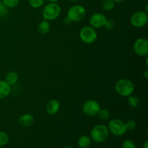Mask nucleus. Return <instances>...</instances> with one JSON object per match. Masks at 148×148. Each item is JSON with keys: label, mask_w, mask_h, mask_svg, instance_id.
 <instances>
[{"label": "nucleus", "mask_w": 148, "mask_h": 148, "mask_svg": "<svg viewBox=\"0 0 148 148\" xmlns=\"http://www.w3.org/2000/svg\"><path fill=\"white\" fill-rule=\"evenodd\" d=\"M108 127L104 124H97L90 131V139L96 143H102L108 139L109 136Z\"/></svg>", "instance_id": "f257e3e1"}, {"label": "nucleus", "mask_w": 148, "mask_h": 148, "mask_svg": "<svg viewBox=\"0 0 148 148\" xmlns=\"http://www.w3.org/2000/svg\"><path fill=\"white\" fill-rule=\"evenodd\" d=\"M115 90L121 96L129 97L134 92V85L130 79L123 78L116 82L115 85Z\"/></svg>", "instance_id": "f03ea898"}, {"label": "nucleus", "mask_w": 148, "mask_h": 148, "mask_svg": "<svg viewBox=\"0 0 148 148\" xmlns=\"http://www.w3.org/2000/svg\"><path fill=\"white\" fill-rule=\"evenodd\" d=\"M61 11L60 6L57 3H49L44 7L42 14L45 20L51 21L57 19L60 15Z\"/></svg>", "instance_id": "7ed1b4c3"}, {"label": "nucleus", "mask_w": 148, "mask_h": 148, "mask_svg": "<svg viewBox=\"0 0 148 148\" xmlns=\"http://www.w3.org/2000/svg\"><path fill=\"white\" fill-rule=\"evenodd\" d=\"M86 14L85 7L79 4H75L72 6L67 11L66 17L73 23H77L82 20Z\"/></svg>", "instance_id": "20e7f679"}, {"label": "nucleus", "mask_w": 148, "mask_h": 148, "mask_svg": "<svg viewBox=\"0 0 148 148\" xmlns=\"http://www.w3.org/2000/svg\"><path fill=\"white\" fill-rule=\"evenodd\" d=\"M79 38L83 43L91 44L96 40L98 34L94 27L90 25L84 26L79 32Z\"/></svg>", "instance_id": "39448f33"}, {"label": "nucleus", "mask_w": 148, "mask_h": 148, "mask_svg": "<svg viewBox=\"0 0 148 148\" xmlns=\"http://www.w3.org/2000/svg\"><path fill=\"white\" fill-rule=\"evenodd\" d=\"M109 132L114 136H122L127 132L125 122L119 119H113L109 121L108 125Z\"/></svg>", "instance_id": "423d86ee"}, {"label": "nucleus", "mask_w": 148, "mask_h": 148, "mask_svg": "<svg viewBox=\"0 0 148 148\" xmlns=\"http://www.w3.org/2000/svg\"><path fill=\"white\" fill-rule=\"evenodd\" d=\"M130 21L134 27H137V28L144 27L148 21L147 13L144 11L136 12L132 15Z\"/></svg>", "instance_id": "0eeeda50"}, {"label": "nucleus", "mask_w": 148, "mask_h": 148, "mask_svg": "<svg viewBox=\"0 0 148 148\" xmlns=\"http://www.w3.org/2000/svg\"><path fill=\"white\" fill-rule=\"evenodd\" d=\"M101 109L100 104L95 100H89L83 104L82 111L85 115L88 116H95L98 115Z\"/></svg>", "instance_id": "6e6552de"}, {"label": "nucleus", "mask_w": 148, "mask_h": 148, "mask_svg": "<svg viewBox=\"0 0 148 148\" xmlns=\"http://www.w3.org/2000/svg\"><path fill=\"white\" fill-rule=\"evenodd\" d=\"M107 21H108V19L106 18L105 14L100 12L94 13L89 19L90 25L95 29H99L105 27Z\"/></svg>", "instance_id": "1a4fd4ad"}, {"label": "nucleus", "mask_w": 148, "mask_h": 148, "mask_svg": "<svg viewBox=\"0 0 148 148\" xmlns=\"http://www.w3.org/2000/svg\"><path fill=\"white\" fill-rule=\"evenodd\" d=\"M134 51L138 56H146L148 54V41L145 38L137 39L134 43Z\"/></svg>", "instance_id": "9d476101"}, {"label": "nucleus", "mask_w": 148, "mask_h": 148, "mask_svg": "<svg viewBox=\"0 0 148 148\" xmlns=\"http://www.w3.org/2000/svg\"><path fill=\"white\" fill-rule=\"evenodd\" d=\"M60 108V103L58 100L52 99L47 103L46 106V111L49 115H55L57 114Z\"/></svg>", "instance_id": "9b49d317"}, {"label": "nucleus", "mask_w": 148, "mask_h": 148, "mask_svg": "<svg viewBox=\"0 0 148 148\" xmlns=\"http://www.w3.org/2000/svg\"><path fill=\"white\" fill-rule=\"evenodd\" d=\"M19 124L24 127H29L34 122V117L30 114H24L19 118Z\"/></svg>", "instance_id": "f8f14e48"}, {"label": "nucleus", "mask_w": 148, "mask_h": 148, "mask_svg": "<svg viewBox=\"0 0 148 148\" xmlns=\"http://www.w3.org/2000/svg\"><path fill=\"white\" fill-rule=\"evenodd\" d=\"M11 92V86L4 80H0V99L6 98Z\"/></svg>", "instance_id": "ddd939ff"}, {"label": "nucleus", "mask_w": 148, "mask_h": 148, "mask_svg": "<svg viewBox=\"0 0 148 148\" xmlns=\"http://www.w3.org/2000/svg\"><path fill=\"white\" fill-rule=\"evenodd\" d=\"M50 29L51 25L49 22L48 20H44L39 23L37 30L40 35H46L50 31Z\"/></svg>", "instance_id": "4468645a"}, {"label": "nucleus", "mask_w": 148, "mask_h": 148, "mask_svg": "<svg viewBox=\"0 0 148 148\" xmlns=\"http://www.w3.org/2000/svg\"><path fill=\"white\" fill-rule=\"evenodd\" d=\"M18 75L15 72H10L6 75L5 76V82L8 84L9 85H14L18 81Z\"/></svg>", "instance_id": "2eb2a0df"}, {"label": "nucleus", "mask_w": 148, "mask_h": 148, "mask_svg": "<svg viewBox=\"0 0 148 148\" xmlns=\"http://www.w3.org/2000/svg\"><path fill=\"white\" fill-rule=\"evenodd\" d=\"M77 144L80 148H88L91 145V139L88 135H82L78 139Z\"/></svg>", "instance_id": "dca6fc26"}, {"label": "nucleus", "mask_w": 148, "mask_h": 148, "mask_svg": "<svg viewBox=\"0 0 148 148\" xmlns=\"http://www.w3.org/2000/svg\"><path fill=\"white\" fill-rule=\"evenodd\" d=\"M127 102H128L129 106H131L132 108H137L140 105V99L138 98V97L135 96V95H131L130 96H129Z\"/></svg>", "instance_id": "f3484780"}, {"label": "nucleus", "mask_w": 148, "mask_h": 148, "mask_svg": "<svg viewBox=\"0 0 148 148\" xmlns=\"http://www.w3.org/2000/svg\"><path fill=\"white\" fill-rule=\"evenodd\" d=\"M115 4L113 0H104L102 3V7L106 11H111L115 7Z\"/></svg>", "instance_id": "a211bd4d"}, {"label": "nucleus", "mask_w": 148, "mask_h": 148, "mask_svg": "<svg viewBox=\"0 0 148 148\" xmlns=\"http://www.w3.org/2000/svg\"><path fill=\"white\" fill-rule=\"evenodd\" d=\"M10 141V136L7 132L0 131V147L6 145Z\"/></svg>", "instance_id": "6ab92c4d"}, {"label": "nucleus", "mask_w": 148, "mask_h": 148, "mask_svg": "<svg viewBox=\"0 0 148 148\" xmlns=\"http://www.w3.org/2000/svg\"><path fill=\"white\" fill-rule=\"evenodd\" d=\"M1 2L7 8H14L19 4L20 0H1Z\"/></svg>", "instance_id": "aec40b11"}, {"label": "nucleus", "mask_w": 148, "mask_h": 148, "mask_svg": "<svg viewBox=\"0 0 148 148\" xmlns=\"http://www.w3.org/2000/svg\"><path fill=\"white\" fill-rule=\"evenodd\" d=\"M45 1H46V0H28V3L30 7L35 9L40 8L44 4Z\"/></svg>", "instance_id": "412c9836"}, {"label": "nucleus", "mask_w": 148, "mask_h": 148, "mask_svg": "<svg viewBox=\"0 0 148 148\" xmlns=\"http://www.w3.org/2000/svg\"><path fill=\"white\" fill-rule=\"evenodd\" d=\"M98 116L102 120H107L110 117V113L109 111L105 108H101L98 114Z\"/></svg>", "instance_id": "4be33fe9"}, {"label": "nucleus", "mask_w": 148, "mask_h": 148, "mask_svg": "<svg viewBox=\"0 0 148 148\" xmlns=\"http://www.w3.org/2000/svg\"><path fill=\"white\" fill-rule=\"evenodd\" d=\"M126 128L128 130H134L137 127V122L134 120H129L125 123Z\"/></svg>", "instance_id": "5701e85b"}, {"label": "nucleus", "mask_w": 148, "mask_h": 148, "mask_svg": "<svg viewBox=\"0 0 148 148\" xmlns=\"http://www.w3.org/2000/svg\"><path fill=\"white\" fill-rule=\"evenodd\" d=\"M122 148H136V145L132 140H126L123 142Z\"/></svg>", "instance_id": "b1692460"}, {"label": "nucleus", "mask_w": 148, "mask_h": 148, "mask_svg": "<svg viewBox=\"0 0 148 148\" xmlns=\"http://www.w3.org/2000/svg\"><path fill=\"white\" fill-rule=\"evenodd\" d=\"M8 13V8L0 1V17H3L6 16Z\"/></svg>", "instance_id": "393cba45"}, {"label": "nucleus", "mask_w": 148, "mask_h": 148, "mask_svg": "<svg viewBox=\"0 0 148 148\" xmlns=\"http://www.w3.org/2000/svg\"><path fill=\"white\" fill-rule=\"evenodd\" d=\"M64 24H66V25H69L71 23H72V22H71L70 20L67 18V17H65L64 20Z\"/></svg>", "instance_id": "a878e982"}, {"label": "nucleus", "mask_w": 148, "mask_h": 148, "mask_svg": "<svg viewBox=\"0 0 148 148\" xmlns=\"http://www.w3.org/2000/svg\"><path fill=\"white\" fill-rule=\"evenodd\" d=\"M143 76H144V77L145 78V79H147L148 78V70L147 69H146V70L143 72Z\"/></svg>", "instance_id": "bb28decb"}, {"label": "nucleus", "mask_w": 148, "mask_h": 148, "mask_svg": "<svg viewBox=\"0 0 148 148\" xmlns=\"http://www.w3.org/2000/svg\"><path fill=\"white\" fill-rule=\"evenodd\" d=\"M143 148H148V141H147H147L145 142V143H144V145H143Z\"/></svg>", "instance_id": "cd10ccee"}, {"label": "nucleus", "mask_w": 148, "mask_h": 148, "mask_svg": "<svg viewBox=\"0 0 148 148\" xmlns=\"http://www.w3.org/2000/svg\"><path fill=\"white\" fill-rule=\"evenodd\" d=\"M49 3H57L59 0H47Z\"/></svg>", "instance_id": "c85d7f7f"}, {"label": "nucleus", "mask_w": 148, "mask_h": 148, "mask_svg": "<svg viewBox=\"0 0 148 148\" xmlns=\"http://www.w3.org/2000/svg\"><path fill=\"white\" fill-rule=\"evenodd\" d=\"M115 3H120V2H122L124 0H113Z\"/></svg>", "instance_id": "c756f323"}, {"label": "nucleus", "mask_w": 148, "mask_h": 148, "mask_svg": "<svg viewBox=\"0 0 148 148\" xmlns=\"http://www.w3.org/2000/svg\"><path fill=\"white\" fill-rule=\"evenodd\" d=\"M71 1H72V2H77V1H78L79 0H70Z\"/></svg>", "instance_id": "7c9ffc66"}, {"label": "nucleus", "mask_w": 148, "mask_h": 148, "mask_svg": "<svg viewBox=\"0 0 148 148\" xmlns=\"http://www.w3.org/2000/svg\"><path fill=\"white\" fill-rule=\"evenodd\" d=\"M146 64H147V58H146Z\"/></svg>", "instance_id": "2f4dec72"}, {"label": "nucleus", "mask_w": 148, "mask_h": 148, "mask_svg": "<svg viewBox=\"0 0 148 148\" xmlns=\"http://www.w3.org/2000/svg\"><path fill=\"white\" fill-rule=\"evenodd\" d=\"M66 148H73L72 147H71V146H69V147H67Z\"/></svg>", "instance_id": "473e14b6"}, {"label": "nucleus", "mask_w": 148, "mask_h": 148, "mask_svg": "<svg viewBox=\"0 0 148 148\" xmlns=\"http://www.w3.org/2000/svg\"><path fill=\"white\" fill-rule=\"evenodd\" d=\"M0 1H1V0H0Z\"/></svg>", "instance_id": "72a5a7b5"}, {"label": "nucleus", "mask_w": 148, "mask_h": 148, "mask_svg": "<svg viewBox=\"0 0 148 148\" xmlns=\"http://www.w3.org/2000/svg\"><path fill=\"white\" fill-rule=\"evenodd\" d=\"M0 148H1V147H0Z\"/></svg>", "instance_id": "f704fd0d"}]
</instances>
